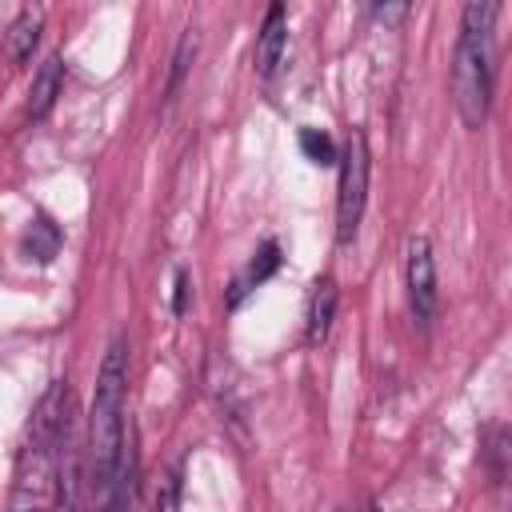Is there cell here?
<instances>
[{
  "label": "cell",
  "instance_id": "cell-1",
  "mask_svg": "<svg viewBox=\"0 0 512 512\" xmlns=\"http://www.w3.org/2000/svg\"><path fill=\"white\" fill-rule=\"evenodd\" d=\"M124 392H128V336H112L100 372H96V392L88 408V448H84V484L92 500H108L112 472L124 448Z\"/></svg>",
  "mask_w": 512,
  "mask_h": 512
},
{
  "label": "cell",
  "instance_id": "cell-2",
  "mask_svg": "<svg viewBox=\"0 0 512 512\" xmlns=\"http://www.w3.org/2000/svg\"><path fill=\"white\" fill-rule=\"evenodd\" d=\"M500 4H468L460 12V40L452 56V100L464 128H484L492 108V76H496V44L492 24Z\"/></svg>",
  "mask_w": 512,
  "mask_h": 512
},
{
  "label": "cell",
  "instance_id": "cell-3",
  "mask_svg": "<svg viewBox=\"0 0 512 512\" xmlns=\"http://www.w3.org/2000/svg\"><path fill=\"white\" fill-rule=\"evenodd\" d=\"M368 140L360 128L348 132L336 164H340V184H336V240L340 244H352L356 232H360V216H364V204H368Z\"/></svg>",
  "mask_w": 512,
  "mask_h": 512
},
{
  "label": "cell",
  "instance_id": "cell-4",
  "mask_svg": "<svg viewBox=\"0 0 512 512\" xmlns=\"http://www.w3.org/2000/svg\"><path fill=\"white\" fill-rule=\"evenodd\" d=\"M404 284H408V308H412V320H416L420 328H428L432 316H436V308H440L436 260H432V244H428V236H412V240H408Z\"/></svg>",
  "mask_w": 512,
  "mask_h": 512
},
{
  "label": "cell",
  "instance_id": "cell-5",
  "mask_svg": "<svg viewBox=\"0 0 512 512\" xmlns=\"http://www.w3.org/2000/svg\"><path fill=\"white\" fill-rule=\"evenodd\" d=\"M284 52H288V16H284V4H272L264 12L260 32H256V52H252L256 76L260 80H272L276 68H280V60H284Z\"/></svg>",
  "mask_w": 512,
  "mask_h": 512
},
{
  "label": "cell",
  "instance_id": "cell-6",
  "mask_svg": "<svg viewBox=\"0 0 512 512\" xmlns=\"http://www.w3.org/2000/svg\"><path fill=\"white\" fill-rule=\"evenodd\" d=\"M136 476H140V452H136V436H124L116 472H112V488L104 500V512H132L136 508Z\"/></svg>",
  "mask_w": 512,
  "mask_h": 512
},
{
  "label": "cell",
  "instance_id": "cell-7",
  "mask_svg": "<svg viewBox=\"0 0 512 512\" xmlns=\"http://www.w3.org/2000/svg\"><path fill=\"white\" fill-rule=\"evenodd\" d=\"M60 88H64V60L52 52V56H44V64L36 68V76H32V84H28V104H24L28 120H44V116L52 112Z\"/></svg>",
  "mask_w": 512,
  "mask_h": 512
},
{
  "label": "cell",
  "instance_id": "cell-8",
  "mask_svg": "<svg viewBox=\"0 0 512 512\" xmlns=\"http://www.w3.org/2000/svg\"><path fill=\"white\" fill-rule=\"evenodd\" d=\"M280 260H284V256H280V244H276V240H264V244H260V252H256V256L244 264V272L232 280L228 308H236V304H240V300H244L252 288H260V284H264V280H268V276L280 268Z\"/></svg>",
  "mask_w": 512,
  "mask_h": 512
},
{
  "label": "cell",
  "instance_id": "cell-9",
  "mask_svg": "<svg viewBox=\"0 0 512 512\" xmlns=\"http://www.w3.org/2000/svg\"><path fill=\"white\" fill-rule=\"evenodd\" d=\"M40 28H44V8H20V16L4 32V56L12 64H24L40 44Z\"/></svg>",
  "mask_w": 512,
  "mask_h": 512
},
{
  "label": "cell",
  "instance_id": "cell-10",
  "mask_svg": "<svg viewBox=\"0 0 512 512\" xmlns=\"http://www.w3.org/2000/svg\"><path fill=\"white\" fill-rule=\"evenodd\" d=\"M332 316H336V284L332 280H320L308 296V312H304V336L308 344H320L332 328Z\"/></svg>",
  "mask_w": 512,
  "mask_h": 512
},
{
  "label": "cell",
  "instance_id": "cell-11",
  "mask_svg": "<svg viewBox=\"0 0 512 512\" xmlns=\"http://www.w3.org/2000/svg\"><path fill=\"white\" fill-rule=\"evenodd\" d=\"M60 228L48 220V216H36L32 224H28V232H24V240H20V248H24V256L28 260H36V264H48L56 252H60Z\"/></svg>",
  "mask_w": 512,
  "mask_h": 512
},
{
  "label": "cell",
  "instance_id": "cell-12",
  "mask_svg": "<svg viewBox=\"0 0 512 512\" xmlns=\"http://www.w3.org/2000/svg\"><path fill=\"white\" fill-rule=\"evenodd\" d=\"M196 48H200L196 28H184V36H180V44H176V56H172V72H168V100H176V92H180V84H184L192 60H196Z\"/></svg>",
  "mask_w": 512,
  "mask_h": 512
},
{
  "label": "cell",
  "instance_id": "cell-13",
  "mask_svg": "<svg viewBox=\"0 0 512 512\" xmlns=\"http://www.w3.org/2000/svg\"><path fill=\"white\" fill-rule=\"evenodd\" d=\"M300 148H304V156L308 160H316V164H336V144H332V136L328 132H320V128H300Z\"/></svg>",
  "mask_w": 512,
  "mask_h": 512
},
{
  "label": "cell",
  "instance_id": "cell-14",
  "mask_svg": "<svg viewBox=\"0 0 512 512\" xmlns=\"http://www.w3.org/2000/svg\"><path fill=\"white\" fill-rule=\"evenodd\" d=\"M372 16L384 20V24H396L408 16V4H372Z\"/></svg>",
  "mask_w": 512,
  "mask_h": 512
},
{
  "label": "cell",
  "instance_id": "cell-15",
  "mask_svg": "<svg viewBox=\"0 0 512 512\" xmlns=\"http://www.w3.org/2000/svg\"><path fill=\"white\" fill-rule=\"evenodd\" d=\"M184 300H188V276H184V272H176V296H172V308H176V312H184Z\"/></svg>",
  "mask_w": 512,
  "mask_h": 512
},
{
  "label": "cell",
  "instance_id": "cell-16",
  "mask_svg": "<svg viewBox=\"0 0 512 512\" xmlns=\"http://www.w3.org/2000/svg\"><path fill=\"white\" fill-rule=\"evenodd\" d=\"M28 512H52V508H28Z\"/></svg>",
  "mask_w": 512,
  "mask_h": 512
},
{
  "label": "cell",
  "instance_id": "cell-17",
  "mask_svg": "<svg viewBox=\"0 0 512 512\" xmlns=\"http://www.w3.org/2000/svg\"><path fill=\"white\" fill-rule=\"evenodd\" d=\"M364 512H376V508H364Z\"/></svg>",
  "mask_w": 512,
  "mask_h": 512
}]
</instances>
